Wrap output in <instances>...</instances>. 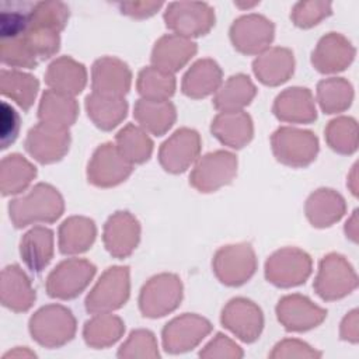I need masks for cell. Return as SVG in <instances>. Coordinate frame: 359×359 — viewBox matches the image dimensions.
<instances>
[{
  "instance_id": "32",
  "label": "cell",
  "mask_w": 359,
  "mask_h": 359,
  "mask_svg": "<svg viewBox=\"0 0 359 359\" xmlns=\"http://www.w3.org/2000/svg\"><path fill=\"white\" fill-rule=\"evenodd\" d=\"M133 115L143 130L156 136L164 135L177 119L175 107L170 101H150L144 98L135 104Z\"/></svg>"
},
{
  "instance_id": "7",
  "label": "cell",
  "mask_w": 359,
  "mask_h": 359,
  "mask_svg": "<svg viewBox=\"0 0 359 359\" xmlns=\"http://www.w3.org/2000/svg\"><path fill=\"white\" fill-rule=\"evenodd\" d=\"M313 262L300 248L286 247L273 252L265 262V278L278 287H293L307 280Z\"/></svg>"
},
{
  "instance_id": "37",
  "label": "cell",
  "mask_w": 359,
  "mask_h": 359,
  "mask_svg": "<svg viewBox=\"0 0 359 359\" xmlns=\"http://www.w3.org/2000/svg\"><path fill=\"white\" fill-rule=\"evenodd\" d=\"M36 175V168L22 156L10 154L1 160V194L15 195L22 192Z\"/></svg>"
},
{
  "instance_id": "29",
  "label": "cell",
  "mask_w": 359,
  "mask_h": 359,
  "mask_svg": "<svg viewBox=\"0 0 359 359\" xmlns=\"http://www.w3.org/2000/svg\"><path fill=\"white\" fill-rule=\"evenodd\" d=\"M20 254L29 271H43L53 258L52 230L43 226H36L28 230L21 238Z\"/></svg>"
},
{
  "instance_id": "8",
  "label": "cell",
  "mask_w": 359,
  "mask_h": 359,
  "mask_svg": "<svg viewBox=\"0 0 359 359\" xmlns=\"http://www.w3.org/2000/svg\"><path fill=\"white\" fill-rule=\"evenodd\" d=\"M95 265L83 258L62 261L46 279V292L50 297L69 300L77 297L95 275Z\"/></svg>"
},
{
  "instance_id": "12",
  "label": "cell",
  "mask_w": 359,
  "mask_h": 359,
  "mask_svg": "<svg viewBox=\"0 0 359 359\" xmlns=\"http://www.w3.org/2000/svg\"><path fill=\"white\" fill-rule=\"evenodd\" d=\"M212 331V324L205 317L185 313L172 318L163 328V346L168 353H182L194 349Z\"/></svg>"
},
{
  "instance_id": "35",
  "label": "cell",
  "mask_w": 359,
  "mask_h": 359,
  "mask_svg": "<svg viewBox=\"0 0 359 359\" xmlns=\"http://www.w3.org/2000/svg\"><path fill=\"white\" fill-rule=\"evenodd\" d=\"M86 109L97 128L111 130L125 119L128 102L123 97H108L91 93L86 98Z\"/></svg>"
},
{
  "instance_id": "34",
  "label": "cell",
  "mask_w": 359,
  "mask_h": 359,
  "mask_svg": "<svg viewBox=\"0 0 359 359\" xmlns=\"http://www.w3.org/2000/svg\"><path fill=\"white\" fill-rule=\"evenodd\" d=\"M77 115L79 105L73 97L49 88L42 94L38 108L39 122L69 129V126L76 122Z\"/></svg>"
},
{
  "instance_id": "20",
  "label": "cell",
  "mask_w": 359,
  "mask_h": 359,
  "mask_svg": "<svg viewBox=\"0 0 359 359\" xmlns=\"http://www.w3.org/2000/svg\"><path fill=\"white\" fill-rule=\"evenodd\" d=\"M132 81V73L125 62L104 56L94 62L91 69L93 93L108 97H123Z\"/></svg>"
},
{
  "instance_id": "25",
  "label": "cell",
  "mask_w": 359,
  "mask_h": 359,
  "mask_svg": "<svg viewBox=\"0 0 359 359\" xmlns=\"http://www.w3.org/2000/svg\"><path fill=\"white\" fill-rule=\"evenodd\" d=\"M210 130L220 143L231 149L244 147L254 135L252 119L244 111L217 114L212 121Z\"/></svg>"
},
{
  "instance_id": "47",
  "label": "cell",
  "mask_w": 359,
  "mask_h": 359,
  "mask_svg": "<svg viewBox=\"0 0 359 359\" xmlns=\"http://www.w3.org/2000/svg\"><path fill=\"white\" fill-rule=\"evenodd\" d=\"M331 14V3L325 1H300L293 7L290 14L294 25L310 28Z\"/></svg>"
},
{
  "instance_id": "15",
  "label": "cell",
  "mask_w": 359,
  "mask_h": 359,
  "mask_svg": "<svg viewBox=\"0 0 359 359\" xmlns=\"http://www.w3.org/2000/svg\"><path fill=\"white\" fill-rule=\"evenodd\" d=\"M220 320L224 328L247 344L257 341L264 328L261 309L244 297L231 299L224 306Z\"/></svg>"
},
{
  "instance_id": "43",
  "label": "cell",
  "mask_w": 359,
  "mask_h": 359,
  "mask_svg": "<svg viewBox=\"0 0 359 359\" xmlns=\"http://www.w3.org/2000/svg\"><path fill=\"white\" fill-rule=\"evenodd\" d=\"M22 39L36 60L52 57L59 50L60 45L59 32L34 25L28 27L27 32L22 35Z\"/></svg>"
},
{
  "instance_id": "5",
  "label": "cell",
  "mask_w": 359,
  "mask_h": 359,
  "mask_svg": "<svg viewBox=\"0 0 359 359\" xmlns=\"http://www.w3.org/2000/svg\"><path fill=\"white\" fill-rule=\"evenodd\" d=\"M271 144L276 160L289 167H306L318 153V139L313 132L289 126L279 128Z\"/></svg>"
},
{
  "instance_id": "13",
  "label": "cell",
  "mask_w": 359,
  "mask_h": 359,
  "mask_svg": "<svg viewBox=\"0 0 359 359\" xmlns=\"http://www.w3.org/2000/svg\"><path fill=\"white\" fill-rule=\"evenodd\" d=\"M133 164H130L112 143H104L94 151L88 168V181L101 188L115 187L123 182L132 172Z\"/></svg>"
},
{
  "instance_id": "31",
  "label": "cell",
  "mask_w": 359,
  "mask_h": 359,
  "mask_svg": "<svg viewBox=\"0 0 359 359\" xmlns=\"http://www.w3.org/2000/svg\"><path fill=\"white\" fill-rule=\"evenodd\" d=\"M97 236L95 224L84 216H72L59 227V250L65 255H76L87 251Z\"/></svg>"
},
{
  "instance_id": "54",
  "label": "cell",
  "mask_w": 359,
  "mask_h": 359,
  "mask_svg": "<svg viewBox=\"0 0 359 359\" xmlns=\"http://www.w3.org/2000/svg\"><path fill=\"white\" fill-rule=\"evenodd\" d=\"M36 355L32 351H28L27 348H15L14 351H10L4 355V358H35Z\"/></svg>"
},
{
  "instance_id": "40",
  "label": "cell",
  "mask_w": 359,
  "mask_h": 359,
  "mask_svg": "<svg viewBox=\"0 0 359 359\" xmlns=\"http://www.w3.org/2000/svg\"><path fill=\"white\" fill-rule=\"evenodd\" d=\"M116 149L130 164H142L149 160L153 151V142L147 133L132 123L122 128L116 137Z\"/></svg>"
},
{
  "instance_id": "6",
  "label": "cell",
  "mask_w": 359,
  "mask_h": 359,
  "mask_svg": "<svg viewBox=\"0 0 359 359\" xmlns=\"http://www.w3.org/2000/svg\"><path fill=\"white\" fill-rule=\"evenodd\" d=\"M182 300V283L174 273H160L144 283L139 307L144 317L157 318L174 311Z\"/></svg>"
},
{
  "instance_id": "55",
  "label": "cell",
  "mask_w": 359,
  "mask_h": 359,
  "mask_svg": "<svg viewBox=\"0 0 359 359\" xmlns=\"http://www.w3.org/2000/svg\"><path fill=\"white\" fill-rule=\"evenodd\" d=\"M348 185L352 191L353 195L358 194V187H356V165H353V170L351 172V177H349V181H348Z\"/></svg>"
},
{
  "instance_id": "16",
  "label": "cell",
  "mask_w": 359,
  "mask_h": 359,
  "mask_svg": "<svg viewBox=\"0 0 359 359\" xmlns=\"http://www.w3.org/2000/svg\"><path fill=\"white\" fill-rule=\"evenodd\" d=\"M199 151V133L189 128H181L161 144L158 160L165 171L180 174L198 160Z\"/></svg>"
},
{
  "instance_id": "28",
  "label": "cell",
  "mask_w": 359,
  "mask_h": 359,
  "mask_svg": "<svg viewBox=\"0 0 359 359\" xmlns=\"http://www.w3.org/2000/svg\"><path fill=\"white\" fill-rule=\"evenodd\" d=\"M345 199L334 189H317L306 202V216L314 227H328L337 223L345 215Z\"/></svg>"
},
{
  "instance_id": "51",
  "label": "cell",
  "mask_w": 359,
  "mask_h": 359,
  "mask_svg": "<svg viewBox=\"0 0 359 359\" xmlns=\"http://www.w3.org/2000/svg\"><path fill=\"white\" fill-rule=\"evenodd\" d=\"M163 4L153 1H136V3H119L118 7L121 11L129 17L146 18L153 15Z\"/></svg>"
},
{
  "instance_id": "33",
  "label": "cell",
  "mask_w": 359,
  "mask_h": 359,
  "mask_svg": "<svg viewBox=\"0 0 359 359\" xmlns=\"http://www.w3.org/2000/svg\"><path fill=\"white\" fill-rule=\"evenodd\" d=\"M257 94L254 83L245 74H236L226 80L215 94L213 105L220 112L243 111Z\"/></svg>"
},
{
  "instance_id": "11",
  "label": "cell",
  "mask_w": 359,
  "mask_h": 359,
  "mask_svg": "<svg viewBox=\"0 0 359 359\" xmlns=\"http://www.w3.org/2000/svg\"><path fill=\"white\" fill-rule=\"evenodd\" d=\"M255 252L247 243L222 247L213 257V272L227 286L245 283L255 273Z\"/></svg>"
},
{
  "instance_id": "10",
  "label": "cell",
  "mask_w": 359,
  "mask_h": 359,
  "mask_svg": "<svg viewBox=\"0 0 359 359\" xmlns=\"http://www.w3.org/2000/svg\"><path fill=\"white\" fill-rule=\"evenodd\" d=\"M237 174V158L226 150H216L201 157L191 175V185L199 192H215L230 184Z\"/></svg>"
},
{
  "instance_id": "19",
  "label": "cell",
  "mask_w": 359,
  "mask_h": 359,
  "mask_svg": "<svg viewBox=\"0 0 359 359\" xmlns=\"http://www.w3.org/2000/svg\"><path fill=\"white\" fill-rule=\"evenodd\" d=\"M104 245L115 258H126L140 240V224L129 212L114 213L104 226Z\"/></svg>"
},
{
  "instance_id": "50",
  "label": "cell",
  "mask_w": 359,
  "mask_h": 359,
  "mask_svg": "<svg viewBox=\"0 0 359 359\" xmlns=\"http://www.w3.org/2000/svg\"><path fill=\"white\" fill-rule=\"evenodd\" d=\"M20 118L13 107L3 102L1 104V147L7 149L18 135Z\"/></svg>"
},
{
  "instance_id": "48",
  "label": "cell",
  "mask_w": 359,
  "mask_h": 359,
  "mask_svg": "<svg viewBox=\"0 0 359 359\" xmlns=\"http://www.w3.org/2000/svg\"><path fill=\"white\" fill-rule=\"evenodd\" d=\"M243 355V349L222 332H217L216 337L199 352V356L203 359H240Z\"/></svg>"
},
{
  "instance_id": "14",
  "label": "cell",
  "mask_w": 359,
  "mask_h": 359,
  "mask_svg": "<svg viewBox=\"0 0 359 359\" xmlns=\"http://www.w3.org/2000/svg\"><path fill=\"white\" fill-rule=\"evenodd\" d=\"M70 133L67 128L39 122L27 135L25 149L39 163L59 161L69 150Z\"/></svg>"
},
{
  "instance_id": "26",
  "label": "cell",
  "mask_w": 359,
  "mask_h": 359,
  "mask_svg": "<svg viewBox=\"0 0 359 359\" xmlns=\"http://www.w3.org/2000/svg\"><path fill=\"white\" fill-rule=\"evenodd\" d=\"M252 70L262 84L272 87L279 86L287 81L293 74V53L286 48L266 49L252 62Z\"/></svg>"
},
{
  "instance_id": "23",
  "label": "cell",
  "mask_w": 359,
  "mask_h": 359,
  "mask_svg": "<svg viewBox=\"0 0 359 359\" xmlns=\"http://www.w3.org/2000/svg\"><path fill=\"white\" fill-rule=\"evenodd\" d=\"M273 114L289 123H311L317 118L313 94L309 88L290 87L282 91L273 102Z\"/></svg>"
},
{
  "instance_id": "44",
  "label": "cell",
  "mask_w": 359,
  "mask_h": 359,
  "mask_svg": "<svg viewBox=\"0 0 359 359\" xmlns=\"http://www.w3.org/2000/svg\"><path fill=\"white\" fill-rule=\"evenodd\" d=\"M69 20V7L63 3L46 1V3H35L29 25L48 28L56 32H60Z\"/></svg>"
},
{
  "instance_id": "24",
  "label": "cell",
  "mask_w": 359,
  "mask_h": 359,
  "mask_svg": "<svg viewBox=\"0 0 359 359\" xmlns=\"http://www.w3.org/2000/svg\"><path fill=\"white\" fill-rule=\"evenodd\" d=\"M45 83L49 90L74 97L86 87L87 72L81 63L69 56H62L49 65Z\"/></svg>"
},
{
  "instance_id": "27",
  "label": "cell",
  "mask_w": 359,
  "mask_h": 359,
  "mask_svg": "<svg viewBox=\"0 0 359 359\" xmlns=\"http://www.w3.org/2000/svg\"><path fill=\"white\" fill-rule=\"evenodd\" d=\"M0 292L3 306L15 313L29 310L35 302L31 280L18 265H8L3 269Z\"/></svg>"
},
{
  "instance_id": "3",
  "label": "cell",
  "mask_w": 359,
  "mask_h": 359,
  "mask_svg": "<svg viewBox=\"0 0 359 359\" xmlns=\"http://www.w3.org/2000/svg\"><path fill=\"white\" fill-rule=\"evenodd\" d=\"M313 286L323 300L332 302L353 292L358 286V276L345 257L331 252L320 261Z\"/></svg>"
},
{
  "instance_id": "9",
  "label": "cell",
  "mask_w": 359,
  "mask_h": 359,
  "mask_svg": "<svg viewBox=\"0 0 359 359\" xmlns=\"http://www.w3.org/2000/svg\"><path fill=\"white\" fill-rule=\"evenodd\" d=\"M164 21L168 29L184 38L201 36L215 25L213 8L206 3L177 1L168 4L164 13Z\"/></svg>"
},
{
  "instance_id": "18",
  "label": "cell",
  "mask_w": 359,
  "mask_h": 359,
  "mask_svg": "<svg viewBox=\"0 0 359 359\" xmlns=\"http://www.w3.org/2000/svg\"><path fill=\"white\" fill-rule=\"evenodd\" d=\"M276 317L286 331L304 332L320 325L327 317V310L314 304L309 297L296 293L279 300Z\"/></svg>"
},
{
  "instance_id": "45",
  "label": "cell",
  "mask_w": 359,
  "mask_h": 359,
  "mask_svg": "<svg viewBox=\"0 0 359 359\" xmlns=\"http://www.w3.org/2000/svg\"><path fill=\"white\" fill-rule=\"evenodd\" d=\"M157 341L149 330H135L118 351L119 358H158Z\"/></svg>"
},
{
  "instance_id": "22",
  "label": "cell",
  "mask_w": 359,
  "mask_h": 359,
  "mask_svg": "<svg viewBox=\"0 0 359 359\" xmlns=\"http://www.w3.org/2000/svg\"><path fill=\"white\" fill-rule=\"evenodd\" d=\"M196 43L188 38L175 34L164 35L153 48V67L172 74L191 60V57L196 53Z\"/></svg>"
},
{
  "instance_id": "53",
  "label": "cell",
  "mask_w": 359,
  "mask_h": 359,
  "mask_svg": "<svg viewBox=\"0 0 359 359\" xmlns=\"http://www.w3.org/2000/svg\"><path fill=\"white\" fill-rule=\"evenodd\" d=\"M356 213H358V212L355 210L353 215H352V217L346 222V226H345L346 236H348L352 241H355V243H356V240H358V215H356Z\"/></svg>"
},
{
  "instance_id": "46",
  "label": "cell",
  "mask_w": 359,
  "mask_h": 359,
  "mask_svg": "<svg viewBox=\"0 0 359 359\" xmlns=\"http://www.w3.org/2000/svg\"><path fill=\"white\" fill-rule=\"evenodd\" d=\"M1 62L11 67L34 69L38 63L35 56L27 48L22 36L1 39Z\"/></svg>"
},
{
  "instance_id": "42",
  "label": "cell",
  "mask_w": 359,
  "mask_h": 359,
  "mask_svg": "<svg viewBox=\"0 0 359 359\" xmlns=\"http://www.w3.org/2000/svg\"><path fill=\"white\" fill-rule=\"evenodd\" d=\"M328 146L339 154H352L358 149V125L351 116L332 119L325 128Z\"/></svg>"
},
{
  "instance_id": "41",
  "label": "cell",
  "mask_w": 359,
  "mask_h": 359,
  "mask_svg": "<svg viewBox=\"0 0 359 359\" xmlns=\"http://www.w3.org/2000/svg\"><path fill=\"white\" fill-rule=\"evenodd\" d=\"M136 86L139 94L144 100L168 101L175 91V79L171 73L149 66L139 73Z\"/></svg>"
},
{
  "instance_id": "30",
  "label": "cell",
  "mask_w": 359,
  "mask_h": 359,
  "mask_svg": "<svg viewBox=\"0 0 359 359\" xmlns=\"http://www.w3.org/2000/svg\"><path fill=\"white\" fill-rule=\"evenodd\" d=\"M222 86V69L212 59L195 62L182 79V93L191 98H203Z\"/></svg>"
},
{
  "instance_id": "21",
  "label": "cell",
  "mask_w": 359,
  "mask_h": 359,
  "mask_svg": "<svg viewBox=\"0 0 359 359\" xmlns=\"http://www.w3.org/2000/svg\"><path fill=\"white\" fill-rule=\"evenodd\" d=\"M355 52L352 43L344 35L330 32L318 41L311 55V63L320 73H338L352 63Z\"/></svg>"
},
{
  "instance_id": "1",
  "label": "cell",
  "mask_w": 359,
  "mask_h": 359,
  "mask_svg": "<svg viewBox=\"0 0 359 359\" xmlns=\"http://www.w3.org/2000/svg\"><path fill=\"white\" fill-rule=\"evenodd\" d=\"M10 219L15 227L21 229L35 223H53L63 210V198L56 188L39 182L31 191L10 202Z\"/></svg>"
},
{
  "instance_id": "36",
  "label": "cell",
  "mask_w": 359,
  "mask_h": 359,
  "mask_svg": "<svg viewBox=\"0 0 359 359\" xmlns=\"http://www.w3.org/2000/svg\"><path fill=\"white\" fill-rule=\"evenodd\" d=\"M125 332L123 321L111 313L94 314L83 328V337L88 346L102 349L114 345Z\"/></svg>"
},
{
  "instance_id": "52",
  "label": "cell",
  "mask_w": 359,
  "mask_h": 359,
  "mask_svg": "<svg viewBox=\"0 0 359 359\" xmlns=\"http://www.w3.org/2000/svg\"><path fill=\"white\" fill-rule=\"evenodd\" d=\"M341 338L345 341H349L352 344L358 342V310H352L345 316V318L341 323Z\"/></svg>"
},
{
  "instance_id": "49",
  "label": "cell",
  "mask_w": 359,
  "mask_h": 359,
  "mask_svg": "<svg viewBox=\"0 0 359 359\" xmlns=\"http://www.w3.org/2000/svg\"><path fill=\"white\" fill-rule=\"evenodd\" d=\"M321 352L316 351L300 339H283L273 346L269 353L272 359H289V358H320Z\"/></svg>"
},
{
  "instance_id": "4",
  "label": "cell",
  "mask_w": 359,
  "mask_h": 359,
  "mask_svg": "<svg viewBox=\"0 0 359 359\" xmlns=\"http://www.w3.org/2000/svg\"><path fill=\"white\" fill-rule=\"evenodd\" d=\"M130 280L128 266L108 268L86 299V310L91 314L111 313L129 299Z\"/></svg>"
},
{
  "instance_id": "38",
  "label": "cell",
  "mask_w": 359,
  "mask_h": 359,
  "mask_svg": "<svg viewBox=\"0 0 359 359\" xmlns=\"http://www.w3.org/2000/svg\"><path fill=\"white\" fill-rule=\"evenodd\" d=\"M1 94L14 100L24 111H28L35 101V97L39 90L38 80L18 70H1L0 79Z\"/></svg>"
},
{
  "instance_id": "2",
  "label": "cell",
  "mask_w": 359,
  "mask_h": 359,
  "mask_svg": "<svg viewBox=\"0 0 359 359\" xmlns=\"http://www.w3.org/2000/svg\"><path fill=\"white\" fill-rule=\"evenodd\" d=\"M32 338L45 348H59L73 339L76 318L69 309L60 304L41 307L29 320Z\"/></svg>"
},
{
  "instance_id": "39",
  "label": "cell",
  "mask_w": 359,
  "mask_h": 359,
  "mask_svg": "<svg viewBox=\"0 0 359 359\" xmlns=\"http://www.w3.org/2000/svg\"><path fill=\"white\" fill-rule=\"evenodd\" d=\"M317 100L325 114L342 112L353 100L352 84L341 77L324 79L317 84Z\"/></svg>"
},
{
  "instance_id": "17",
  "label": "cell",
  "mask_w": 359,
  "mask_h": 359,
  "mask_svg": "<svg viewBox=\"0 0 359 359\" xmlns=\"http://www.w3.org/2000/svg\"><path fill=\"white\" fill-rule=\"evenodd\" d=\"M273 24L258 14L243 15L230 28V38L234 48L244 55L265 52L273 39Z\"/></svg>"
}]
</instances>
